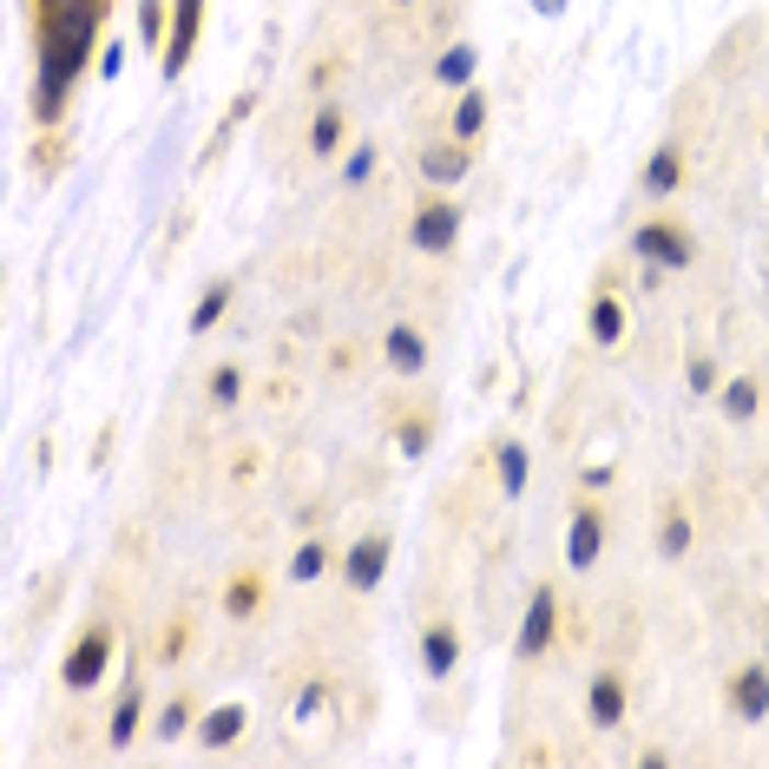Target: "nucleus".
<instances>
[{"instance_id":"nucleus-1","label":"nucleus","mask_w":769,"mask_h":769,"mask_svg":"<svg viewBox=\"0 0 769 769\" xmlns=\"http://www.w3.org/2000/svg\"><path fill=\"white\" fill-rule=\"evenodd\" d=\"M105 7L112 0H39V92H33V112L39 118H59L66 112V92H72V79L92 59V39L105 26Z\"/></svg>"},{"instance_id":"nucleus-2","label":"nucleus","mask_w":769,"mask_h":769,"mask_svg":"<svg viewBox=\"0 0 769 769\" xmlns=\"http://www.w3.org/2000/svg\"><path fill=\"white\" fill-rule=\"evenodd\" d=\"M105 658H112V625H86L79 645L66 652V671H59V678H66L72 691H92L99 671H105Z\"/></svg>"},{"instance_id":"nucleus-3","label":"nucleus","mask_w":769,"mask_h":769,"mask_svg":"<svg viewBox=\"0 0 769 769\" xmlns=\"http://www.w3.org/2000/svg\"><path fill=\"white\" fill-rule=\"evenodd\" d=\"M632 250H638L652 270H685V263H691V237L671 230V224H638V230H632Z\"/></svg>"},{"instance_id":"nucleus-4","label":"nucleus","mask_w":769,"mask_h":769,"mask_svg":"<svg viewBox=\"0 0 769 769\" xmlns=\"http://www.w3.org/2000/svg\"><path fill=\"white\" fill-rule=\"evenodd\" d=\"M553 625H559V599H553V586H540L533 592V606H527V625H520V658H540L546 645H553Z\"/></svg>"},{"instance_id":"nucleus-5","label":"nucleus","mask_w":769,"mask_h":769,"mask_svg":"<svg viewBox=\"0 0 769 769\" xmlns=\"http://www.w3.org/2000/svg\"><path fill=\"white\" fill-rule=\"evenodd\" d=\"M599 546H606V520H599V507H573V527H566V566H592L599 559Z\"/></svg>"},{"instance_id":"nucleus-6","label":"nucleus","mask_w":769,"mask_h":769,"mask_svg":"<svg viewBox=\"0 0 769 769\" xmlns=\"http://www.w3.org/2000/svg\"><path fill=\"white\" fill-rule=\"evenodd\" d=\"M382 573H388V533H369V540H355V546H349V559H342V579H349L355 592H369Z\"/></svg>"},{"instance_id":"nucleus-7","label":"nucleus","mask_w":769,"mask_h":769,"mask_svg":"<svg viewBox=\"0 0 769 769\" xmlns=\"http://www.w3.org/2000/svg\"><path fill=\"white\" fill-rule=\"evenodd\" d=\"M467 165H474V145H467V138H441V145L421 151V171H428L434 184H461Z\"/></svg>"},{"instance_id":"nucleus-8","label":"nucleus","mask_w":769,"mask_h":769,"mask_svg":"<svg viewBox=\"0 0 769 769\" xmlns=\"http://www.w3.org/2000/svg\"><path fill=\"white\" fill-rule=\"evenodd\" d=\"M408 237H415V250H448L461 237V204H428Z\"/></svg>"},{"instance_id":"nucleus-9","label":"nucleus","mask_w":769,"mask_h":769,"mask_svg":"<svg viewBox=\"0 0 769 769\" xmlns=\"http://www.w3.org/2000/svg\"><path fill=\"white\" fill-rule=\"evenodd\" d=\"M678 178H685V151H678V145H658L652 165H645V197H671Z\"/></svg>"},{"instance_id":"nucleus-10","label":"nucleus","mask_w":769,"mask_h":769,"mask_svg":"<svg viewBox=\"0 0 769 769\" xmlns=\"http://www.w3.org/2000/svg\"><path fill=\"white\" fill-rule=\"evenodd\" d=\"M592 724H599V731L625 724V685H619V671H599V678H592Z\"/></svg>"},{"instance_id":"nucleus-11","label":"nucleus","mask_w":769,"mask_h":769,"mask_svg":"<svg viewBox=\"0 0 769 769\" xmlns=\"http://www.w3.org/2000/svg\"><path fill=\"white\" fill-rule=\"evenodd\" d=\"M197 13H204V0H178V33H171V53H165V72H171V79L184 72V59H191V46H197Z\"/></svg>"},{"instance_id":"nucleus-12","label":"nucleus","mask_w":769,"mask_h":769,"mask_svg":"<svg viewBox=\"0 0 769 769\" xmlns=\"http://www.w3.org/2000/svg\"><path fill=\"white\" fill-rule=\"evenodd\" d=\"M737 711H744V724H764L769 717V658L737 678Z\"/></svg>"},{"instance_id":"nucleus-13","label":"nucleus","mask_w":769,"mask_h":769,"mask_svg":"<svg viewBox=\"0 0 769 769\" xmlns=\"http://www.w3.org/2000/svg\"><path fill=\"white\" fill-rule=\"evenodd\" d=\"M382 349H388V369H395V375H415V369H421V362H428V342H421V336H415V329H408V323H395V329H388V342H382Z\"/></svg>"},{"instance_id":"nucleus-14","label":"nucleus","mask_w":769,"mask_h":769,"mask_svg":"<svg viewBox=\"0 0 769 769\" xmlns=\"http://www.w3.org/2000/svg\"><path fill=\"white\" fill-rule=\"evenodd\" d=\"M454 658H461L454 625H434V632L421 638V665H428V678H448V671H454Z\"/></svg>"},{"instance_id":"nucleus-15","label":"nucleus","mask_w":769,"mask_h":769,"mask_svg":"<svg viewBox=\"0 0 769 769\" xmlns=\"http://www.w3.org/2000/svg\"><path fill=\"white\" fill-rule=\"evenodd\" d=\"M138 698H145V691H138V671H132L125 691H118V711H112V750H125V744L138 737Z\"/></svg>"},{"instance_id":"nucleus-16","label":"nucleus","mask_w":769,"mask_h":769,"mask_svg":"<svg viewBox=\"0 0 769 769\" xmlns=\"http://www.w3.org/2000/svg\"><path fill=\"white\" fill-rule=\"evenodd\" d=\"M474 66H480V53L461 39V46H448V53L434 59V79H441V86H467V79H474Z\"/></svg>"},{"instance_id":"nucleus-17","label":"nucleus","mask_w":769,"mask_h":769,"mask_svg":"<svg viewBox=\"0 0 769 769\" xmlns=\"http://www.w3.org/2000/svg\"><path fill=\"white\" fill-rule=\"evenodd\" d=\"M619 336H625V309H619V296H592V342L612 349Z\"/></svg>"},{"instance_id":"nucleus-18","label":"nucleus","mask_w":769,"mask_h":769,"mask_svg":"<svg viewBox=\"0 0 769 769\" xmlns=\"http://www.w3.org/2000/svg\"><path fill=\"white\" fill-rule=\"evenodd\" d=\"M480 125H487V99L467 86V92L454 99V138H467V145H474V138H480Z\"/></svg>"},{"instance_id":"nucleus-19","label":"nucleus","mask_w":769,"mask_h":769,"mask_svg":"<svg viewBox=\"0 0 769 769\" xmlns=\"http://www.w3.org/2000/svg\"><path fill=\"white\" fill-rule=\"evenodd\" d=\"M244 737V704H224V711H211L204 717V744L217 750V744H237Z\"/></svg>"},{"instance_id":"nucleus-20","label":"nucleus","mask_w":769,"mask_h":769,"mask_svg":"<svg viewBox=\"0 0 769 769\" xmlns=\"http://www.w3.org/2000/svg\"><path fill=\"white\" fill-rule=\"evenodd\" d=\"M336 145H342V112H336V105H323V112H316V125H309V151H316V158H329Z\"/></svg>"},{"instance_id":"nucleus-21","label":"nucleus","mask_w":769,"mask_h":769,"mask_svg":"<svg viewBox=\"0 0 769 769\" xmlns=\"http://www.w3.org/2000/svg\"><path fill=\"white\" fill-rule=\"evenodd\" d=\"M224 303H230V283H211V290H204V303L191 309V336H204V329L224 316Z\"/></svg>"},{"instance_id":"nucleus-22","label":"nucleus","mask_w":769,"mask_h":769,"mask_svg":"<svg viewBox=\"0 0 769 769\" xmlns=\"http://www.w3.org/2000/svg\"><path fill=\"white\" fill-rule=\"evenodd\" d=\"M724 415H731V421H750V415H757V382H750V375H737V382L724 388Z\"/></svg>"},{"instance_id":"nucleus-23","label":"nucleus","mask_w":769,"mask_h":769,"mask_svg":"<svg viewBox=\"0 0 769 769\" xmlns=\"http://www.w3.org/2000/svg\"><path fill=\"white\" fill-rule=\"evenodd\" d=\"M500 487H507V494H520V487H527V448H520V441H507V448H500Z\"/></svg>"},{"instance_id":"nucleus-24","label":"nucleus","mask_w":769,"mask_h":769,"mask_svg":"<svg viewBox=\"0 0 769 769\" xmlns=\"http://www.w3.org/2000/svg\"><path fill=\"white\" fill-rule=\"evenodd\" d=\"M685 546H691V520H685V513H665V527H658V553L678 559Z\"/></svg>"},{"instance_id":"nucleus-25","label":"nucleus","mask_w":769,"mask_h":769,"mask_svg":"<svg viewBox=\"0 0 769 769\" xmlns=\"http://www.w3.org/2000/svg\"><path fill=\"white\" fill-rule=\"evenodd\" d=\"M237 395H244V375H237V369H217V375H211V402H217V408H237Z\"/></svg>"},{"instance_id":"nucleus-26","label":"nucleus","mask_w":769,"mask_h":769,"mask_svg":"<svg viewBox=\"0 0 769 769\" xmlns=\"http://www.w3.org/2000/svg\"><path fill=\"white\" fill-rule=\"evenodd\" d=\"M323 566H329V553H323V546L309 540V546H296V559H290V579H316Z\"/></svg>"},{"instance_id":"nucleus-27","label":"nucleus","mask_w":769,"mask_h":769,"mask_svg":"<svg viewBox=\"0 0 769 769\" xmlns=\"http://www.w3.org/2000/svg\"><path fill=\"white\" fill-rule=\"evenodd\" d=\"M369 171H375V145H355V151L342 158V184H362Z\"/></svg>"},{"instance_id":"nucleus-28","label":"nucleus","mask_w":769,"mask_h":769,"mask_svg":"<svg viewBox=\"0 0 769 769\" xmlns=\"http://www.w3.org/2000/svg\"><path fill=\"white\" fill-rule=\"evenodd\" d=\"M138 33H145L151 46L165 39V0H138Z\"/></svg>"},{"instance_id":"nucleus-29","label":"nucleus","mask_w":769,"mask_h":769,"mask_svg":"<svg viewBox=\"0 0 769 769\" xmlns=\"http://www.w3.org/2000/svg\"><path fill=\"white\" fill-rule=\"evenodd\" d=\"M184 724H191V704L178 698V704H165V717H158V737H184Z\"/></svg>"},{"instance_id":"nucleus-30","label":"nucleus","mask_w":769,"mask_h":769,"mask_svg":"<svg viewBox=\"0 0 769 769\" xmlns=\"http://www.w3.org/2000/svg\"><path fill=\"white\" fill-rule=\"evenodd\" d=\"M691 388H698V395H711V388H717V362H711V355H698V362H691Z\"/></svg>"},{"instance_id":"nucleus-31","label":"nucleus","mask_w":769,"mask_h":769,"mask_svg":"<svg viewBox=\"0 0 769 769\" xmlns=\"http://www.w3.org/2000/svg\"><path fill=\"white\" fill-rule=\"evenodd\" d=\"M316 711H323V685H309V691H303V698H296V717H303V724H309V717H316Z\"/></svg>"},{"instance_id":"nucleus-32","label":"nucleus","mask_w":769,"mask_h":769,"mask_svg":"<svg viewBox=\"0 0 769 769\" xmlns=\"http://www.w3.org/2000/svg\"><path fill=\"white\" fill-rule=\"evenodd\" d=\"M533 7H540V13H559V0H533Z\"/></svg>"}]
</instances>
